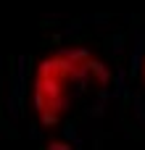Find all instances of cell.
<instances>
[{
	"label": "cell",
	"instance_id": "6da1fadb",
	"mask_svg": "<svg viewBox=\"0 0 145 150\" xmlns=\"http://www.w3.org/2000/svg\"><path fill=\"white\" fill-rule=\"evenodd\" d=\"M111 79L108 66L82 45L58 47L42 55L32 74L29 103L42 129H58Z\"/></svg>",
	"mask_w": 145,
	"mask_h": 150
},
{
	"label": "cell",
	"instance_id": "7a4b0ae2",
	"mask_svg": "<svg viewBox=\"0 0 145 150\" xmlns=\"http://www.w3.org/2000/svg\"><path fill=\"white\" fill-rule=\"evenodd\" d=\"M140 84H143V92H145V53H143V61H140Z\"/></svg>",
	"mask_w": 145,
	"mask_h": 150
}]
</instances>
